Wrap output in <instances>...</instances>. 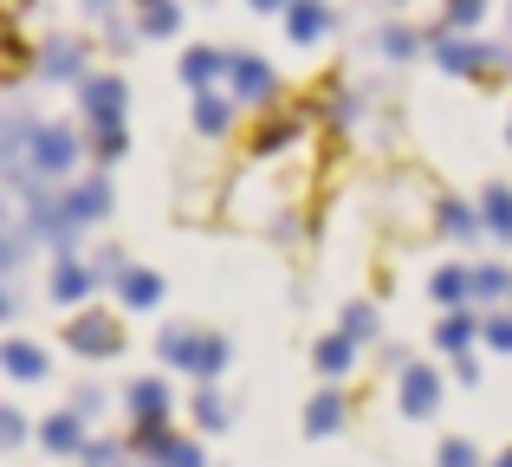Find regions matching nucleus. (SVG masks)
<instances>
[{"label": "nucleus", "instance_id": "obj_10", "mask_svg": "<svg viewBox=\"0 0 512 467\" xmlns=\"http://www.w3.org/2000/svg\"><path fill=\"white\" fill-rule=\"evenodd\" d=\"M441 409V377L428 364H402V416H435Z\"/></svg>", "mask_w": 512, "mask_h": 467}, {"label": "nucleus", "instance_id": "obj_28", "mask_svg": "<svg viewBox=\"0 0 512 467\" xmlns=\"http://www.w3.org/2000/svg\"><path fill=\"white\" fill-rule=\"evenodd\" d=\"M137 26H143V39H169V33H182V7L175 0H150Z\"/></svg>", "mask_w": 512, "mask_h": 467}, {"label": "nucleus", "instance_id": "obj_39", "mask_svg": "<svg viewBox=\"0 0 512 467\" xmlns=\"http://www.w3.org/2000/svg\"><path fill=\"white\" fill-rule=\"evenodd\" d=\"M247 7H253V13H286L292 0H247Z\"/></svg>", "mask_w": 512, "mask_h": 467}, {"label": "nucleus", "instance_id": "obj_22", "mask_svg": "<svg viewBox=\"0 0 512 467\" xmlns=\"http://www.w3.org/2000/svg\"><path fill=\"white\" fill-rule=\"evenodd\" d=\"M435 228L448 234V240H474L480 234V215L467 202H454V195H441V202H435Z\"/></svg>", "mask_w": 512, "mask_h": 467}, {"label": "nucleus", "instance_id": "obj_6", "mask_svg": "<svg viewBox=\"0 0 512 467\" xmlns=\"http://www.w3.org/2000/svg\"><path fill=\"white\" fill-rule=\"evenodd\" d=\"M227 85H234V104H273L279 98V72L253 52H234L227 59Z\"/></svg>", "mask_w": 512, "mask_h": 467}, {"label": "nucleus", "instance_id": "obj_42", "mask_svg": "<svg viewBox=\"0 0 512 467\" xmlns=\"http://www.w3.org/2000/svg\"><path fill=\"white\" fill-rule=\"evenodd\" d=\"M137 7H150V0H137Z\"/></svg>", "mask_w": 512, "mask_h": 467}, {"label": "nucleus", "instance_id": "obj_16", "mask_svg": "<svg viewBox=\"0 0 512 467\" xmlns=\"http://www.w3.org/2000/svg\"><path fill=\"white\" fill-rule=\"evenodd\" d=\"M39 448H46V455H78V448H85V416H46L39 422Z\"/></svg>", "mask_w": 512, "mask_h": 467}, {"label": "nucleus", "instance_id": "obj_4", "mask_svg": "<svg viewBox=\"0 0 512 467\" xmlns=\"http://www.w3.org/2000/svg\"><path fill=\"white\" fill-rule=\"evenodd\" d=\"M65 351H78V357H91V364H104V357H124V325H117L111 312H78L72 325H65Z\"/></svg>", "mask_w": 512, "mask_h": 467}, {"label": "nucleus", "instance_id": "obj_5", "mask_svg": "<svg viewBox=\"0 0 512 467\" xmlns=\"http://www.w3.org/2000/svg\"><path fill=\"white\" fill-rule=\"evenodd\" d=\"M305 124H312V111L305 104H286V111H273V117H260V130H253V163H273V156H286L292 143L305 137Z\"/></svg>", "mask_w": 512, "mask_h": 467}, {"label": "nucleus", "instance_id": "obj_41", "mask_svg": "<svg viewBox=\"0 0 512 467\" xmlns=\"http://www.w3.org/2000/svg\"><path fill=\"white\" fill-rule=\"evenodd\" d=\"M493 467H512V455H500V461H493Z\"/></svg>", "mask_w": 512, "mask_h": 467}, {"label": "nucleus", "instance_id": "obj_17", "mask_svg": "<svg viewBox=\"0 0 512 467\" xmlns=\"http://www.w3.org/2000/svg\"><path fill=\"white\" fill-rule=\"evenodd\" d=\"M227 59H234V52H214V46H188V52H182V85L208 91L214 78H227Z\"/></svg>", "mask_w": 512, "mask_h": 467}, {"label": "nucleus", "instance_id": "obj_23", "mask_svg": "<svg viewBox=\"0 0 512 467\" xmlns=\"http://www.w3.org/2000/svg\"><path fill=\"white\" fill-rule=\"evenodd\" d=\"M344 429V396L338 390H318L312 409H305V435H338Z\"/></svg>", "mask_w": 512, "mask_h": 467}, {"label": "nucleus", "instance_id": "obj_3", "mask_svg": "<svg viewBox=\"0 0 512 467\" xmlns=\"http://www.w3.org/2000/svg\"><path fill=\"white\" fill-rule=\"evenodd\" d=\"M428 52H435L448 72H461V78H493L506 65L500 46H480V39H467V33H448V26H435V33H428Z\"/></svg>", "mask_w": 512, "mask_h": 467}, {"label": "nucleus", "instance_id": "obj_30", "mask_svg": "<svg viewBox=\"0 0 512 467\" xmlns=\"http://www.w3.org/2000/svg\"><path fill=\"white\" fill-rule=\"evenodd\" d=\"M480 20H487V0H448V7H441V26H448V33H474Z\"/></svg>", "mask_w": 512, "mask_h": 467}, {"label": "nucleus", "instance_id": "obj_33", "mask_svg": "<svg viewBox=\"0 0 512 467\" xmlns=\"http://www.w3.org/2000/svg\"><path fill=\"white\" fill-rule=\"evenodd\" d=\"M344 331H350V338H376V312H370V305H350V312H344Z\"/></svg>", "mask_w": 512, "mask_h": 467}, {"label": "nucleus", "instance_id": "obj_27", "mask_svg": "<svg viewBox=\"0 0 512 467\" xmlns=\"http://www.w3.org/2000/svg\"><path fill=\"white\" fill-rule=\"evenodd\" d=\"M467 286H474V299H480V305L512 299V273H506V266H467Z\"/></svg>", "mask_w": 512, "mask_h": 467}, {"label": "nucleus", "instance_id": "obj_40", "mask_svg": "<svg viewBox=\"0 0 512 467\" xmlns=\"http://www.w3.org/2000/svg\"><path fill=\"white\" fill-rule=\"evenodd\" d=\"M7 312H13V299H7V292H0V318H7Z\"/></svg>", "mask_w": 512, "mask_h": 467}, {"label": "nucleus", "instance_id": "obj_35", "mask_svg": "<svg viewBox=\"0 0 512 467\" xmlns=\"http://www.w3.org/2000/svg\"><path fill=\"white\" fill-rule=\"evenodd\" d=\"M441 467H480L474 442H441Z\"/></svg>", "mask_w": 512, "mask_h": 467}, {"label": "nucleus", "instance_id": "obj_14", "mask_svg": "<svg viewBox=\"0 0 512 467\" xmlns=\"http://www.w3.org/2000/svg\"><path fill=\"white\" fill-rule=\"evenodd\" d=\"M91 286H98V273H91L78 253H59V266H52V299H59V305H78Z\"/></svg>", "mask_w": 512, "mask_h": 467}, {"label": "nucleus", "instance_id": "obj_7", "mask_svg": "<svg viewBox=\"0 0 512 467\" xmlns=\"http://www.w3.org/2000/svg\"><path fill=\"white\" fill-rule=\"evenodd\" d=\"M124 78L117 72H85L78 78V104H85V117L91 124H124Z\"/></svg>", "mask_w": 512, "mask_h": 467}, {"label": "nucleus", "instance_id": "obj_21", "mask_svg": "<svg viewBox=\"0 0 512 467\" xmlns=\"http://www.w3.org/2000/svg\"><path fill=\"white\" fill-rule=\"evenodd\" d=\"M480 228H487L493 240H512V189L506 182H493V189L480 195Z\"/></svg>", "mask_w": 512, "mask_h": 467}, {"label": "nucleus", "instance_id": "obj_43", "mask_svg": "<svg viewBox=\"0 0 512 467\" xmlns=\"http://www.w3.org/2000/svg\"><path fill=\"white\" fill-rule=\"evenodd\" d=\"M506 137H512V124H506Z\"/></svg>", "mask_w": 512, "mask_h": 467}, {"label": "nucleus", "instance_id": "obj_2", "mask_svg": "<svg viewBox=\"0 0 512 467\" xmlns=\"http://www.w3.org/2000/svg\"><path fill=\"white\" fill-rule=\"evenodd\" d=\"M156 351H163V364L188 370V377H214V370L227 364V338H214V331H188V325H169L163 338H156Z\"/></svg>", "mask_w": 512, "mask_h": 467}, {"label": "nucleus", "instance_id": "obj_19", "mask_svg": "<svg viewBox=\"0 0 512 467\" xmlns=\"http://www.w3.org/2000/svg\"><path fill=\"white\" fill-rule=\"evenodd\" d=\"M33 46H26L20 33H13V20H0V85H13V78H26L33 72Z\"/></svg>", "mask_w": 512, "mask_h": 467}, {"label": "nucleus", "instance_id": "obj_15", "mask_svg": "<svg viewBox=\"0 0 512 467\" xmlns=\"http://www.w3.org/2000/svg\"><path fill=\"white\" fill-rule=\"evenodd\" d=\"M124 403H130V416H137V422H169V403H175V396H169L163 377H137Z\"/></svg>", "mask_w": 512, "mask_h": 467}, {"label": "nucleus", "instance_id": "obj_37", "mask_svg": "<svg viewBox=\"0 0 512 467\" xmlns=\"http://www.w3.org/2000/svg\"><path fill=\"white\" fill-rule=\"evenodd\" d=\"M480 331H487V344H493V351H512V318H487Z\"/></svg>", "mask_w": 512, "mask_h": 467}, {"label": "nucleus", "instance_id": "obj_34", "mask_svg": "<svg viewBox=\"0 0 512 467\" xmlns=\"http://www.w3.org/2000/svg\"><path fill=\"white\" fill-rule=\"evenodd\" d=\"M26 442V416L20 409H0V448H20Z\"/></svg>", "mask_w": 512, "mask_h": 467}, {"label": "nucleus", "instance_id": "obj_18", "mask_svg": "<svg viewBox=\"0 0 512 467\" xmlns=\"http://www.w3.org/2000/svg\"><path fill=\"white\" fill-rule=\"evenodd\" d=\"M0 370L20 377V383H39V377H46V351L26 344V338H7V344H0Z\"/></svg>", "mask_w": 512, "mask_h": 467}, {"label": "nucleus", "instance_id": "obj_13", "mask_svg": "<svg viewBox=\"0 0 512 467\" xmlns=\"http://www.w3.org/2000/svg\"><path fill=\"white\" fill-rule=\"evenodd\" d=\"M117 299H124L130 312L163 305V273H150V266H124V273H117Z\"/></svg>", "mask_w": 512, "mask_h": 467}, {"label": "nucleus", "instance_id": "obj_44", "mask_svg": "<svg viewBox=\"0 0 512 467\" xmlns=\"http://www.w3.org/2000/svg\"><path fill=\"white\" fill-rule=\"evenodd\" d=\"M150 467H156V461H150Z\"/></svg>", "mask_w": 512, "mask_h": 467}, {"label": "nucleus", "instance_id": "obj_29", "mask_svg": "<svg viewBox=\"0 0 512 467\" xmlns=\"http://www.w3.org/2000/svg\"><path fill=\"white\" fill-rule=\"evenodd\" d=\"M124 150H130V130L124 124H91V156H98V163H117Z\"/></svg>", "mask_w": 512, "mask_h": 467}, {"label": "nucleus", "instance_id": "obj_8", "mask_svg": "<svg viewBox=\"0 0 512 467\" xmlns=\"http://www.w3.org/2000/svg\"><path fill=\"white\" fill-rule=\"evenodd\" d=\"M137 448L156 467H201V448L182 442V435H169V422H137Z\"/></svg>", "mask_w": 512, "mask_h": 467}, {"label": "nucleus", "instance_id": "obj_1", "mask_svg": "<svg viewBox=\"0 0 512 467\" xmlns=\"http://www.w3.org/2000/svg\"><path fill=\"white\" fill-rule=\"evenodd\" d=\"M72 169H78V130L26 124V176L33 182H65Z\"/></svg>", "mask_w": 512, "mask_h": 467}, {"label": "nucleus", "instance_id": "obj_38", "mask_svg": "<svg viewBox=\"0 0 512 467\" xmlns=\"http://www.w3.org/2000/svg\"><path fill=\"white\" fill-rule=\"evenodd\" d=\"M98 409H104V390H91V383H85V390H78V416H98Z\"/></svg>", "mask_w": 512, "mask_h": 467}, {"label": "nucleus", "instance_id": "obj_31", "mask_svg": "<svg viewBox=\"0 0 512 467\" xmlns=\"http://www.w3.org/2000/svg\"><path fill=\"white\" fill-rule=\"evenodd\" d=\"M383 52H389V59H415V52H422V33H409V26H383Z\"/></svg>", "mask_w": 512, "mask_h": 467}, {"label": "nucleus", "instance_id": "obj_11", "mask_svg": "<svg viewBox=\"0 0 512 467\" xmlns=\"http://www.w3.org/2000/svg\"><path fill=\"white\" fill-rule=\"evenodd\" d=\"M39 72L78 85V78H85V39H46V46H39Z\"/></svg>", "mask_w": 512, "mask_h": 467}, {"label": "nucleus", "instance_id": "obj_25", "mask_svg": "<svg viewBox=\"0 0 512 467\" xmlns=\"http://www.w3.org/2000/svg\"><path fill=\"white\" fill-rule=\"evenodd\" d=\"M474 338H480V318L467 312V305H454V312L441 318V331H435V344H441V351H467Z\"/></svg>", "mask_w": 512, "mask_h": 467}, {"label": "nucleus", "instance_id": "obj_9", "mask_svg": "<svg viewBox=\"0 0 512 467\" xmlns=\"http://www.w3.org/2000/svg\"><path fill=\"white\" fill-rule=\"evenodd\" d=\"M59 208H65V221H72V228H85V221H104V215H111V182H104V176L72 182V189L59 195Z\"/></svg>", "mask_w": 512, "mask_h": 467}, {"label": "nucleus", "instance_id": "obj_12", "mask_svg": "<svg viewBox=\"0 0 512 467\" xmlns=\"http://www.w3.org/2000/svg\"><path fill=\"white\" fill-rule=\"evenodd\" d=\"M286 33H292V46H318V39L331 33V7L325 0H292L286 7Z\"/></svg>", "mask_w": 512, "mask_h": 467}, {"label": "nucleus", "instance_id": "obj_32", "mask_svg": "<svg viewBox=\"0 0 512 467\" xmlns=\"http://www.w3.org/2000/svg\"><path fill=\"white\" fill-rule=\"evenodd\" d=\"M195 422H201V429H227V403L214 390H201L195 396Z\"/></svg>", "mask_w": 512, "mask_h": 467}, {"label": "nucleus", "instance_id": "obj_24", "mask_svg": "<svg viewBox=\"0 0 512 467\" xmlns=\"http://www.w3.org/2000/svg\"><path fill=\"white\" fill-rule=\"evenodd\" d=\"M318 370H325V377H344L350 364H357V338H350V331H331V338H318Z\"/></svg>", "mask_w": 512, "mask_h": 467}, {"label": "nucleus", "instance_id": "obj_36", "mask_svg": "<svg viewBox=\"0 0 512 467\" xmlns=\"http://www.w3.org/2000/svg\"><path fill=\"white\" fill-rule=\"evenodd\" d=\"M78 455H85V467H117V442H85Z\"/></svg>", "mask_w": 512, "mask_h": 467}, {"label": "nucleus", "instance_id": "obj_26", "mask_svg": "<svg viewBox=\"0 0 512 467\" xmlns=\"http://www.w3.org/2000/svg\"><path fill=\"white\" fill-rule=\"evenodd\" d=\"M428 292H435V299L448 305V312H454V305H474V286H467V266H441V273L428 279Z\"/></svg>", "mask_w": 512, "mask_h": 467}, {"label": "nucleus", "instance_id": "obj_20", "mask_svg": "<svg viewBox=\"0 0 512 467\" xmlns=\"http://www.w3.org/2000/svg\"><path fill=\"white\" fill-rule=\"evenodd\" d=\"M195 130L201 137H227L234 130V98H214V85L195 91Z\"/></svg>", "mask_w": 512, "mask_h": 467}]
</instances>
